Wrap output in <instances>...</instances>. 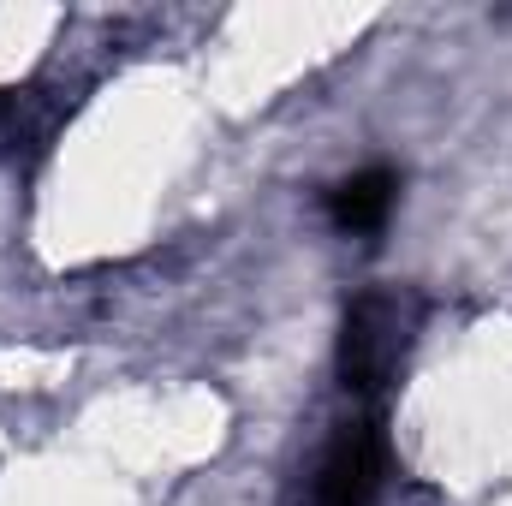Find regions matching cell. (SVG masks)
Here are the masks:
<instances>
[{"label": "cell", "instance_id": "3", "mask_svg": "<svg viewBox=\"0 0 512 506\" xmlns=\"http://www.w3.org/2000/svg\"><path fill=\"white\" fill-rule=\"evenodd\" d=\"M393 203H399V173L393 167H364V173H352V179H340L328 191V221L340 233L364 239V233H382L387 227Z\"/></svg>", "mask_w": 512, "mask_h": 506}, {"label": "cell", "instance_id": "2", "mask_svg": "<svg viewBox=\"0 0 512 506\" xmlns=\"http://www.w3.org/2000/svg\"><path fill=\"white\" fill-rule=\"evenodd\" d=\"M387 477V435L382 423H346L310 483V506H376Z\"/></svg>", "mask_w": 512, "mask_h": 506}, {"label": "cell", "instance_id": "1", "mask_svg": "<svg viewBox=\"0 0 512 506\" xmlns=\"http://www.w3.org/2000/svg\"><path fill=\"white\" fill-rule=\"evenodd\" d=\"M417 334V298L405 292H364L346 310L340 328V376L352 393H382L387 381L399 376L405 352Z\"/></svg>", "mask_w": 512, "mask_h": 506}]
</instances>
